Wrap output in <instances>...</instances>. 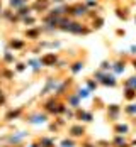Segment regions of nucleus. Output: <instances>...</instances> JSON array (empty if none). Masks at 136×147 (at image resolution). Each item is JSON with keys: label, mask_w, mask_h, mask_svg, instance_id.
Masks as SVG:
<instances>
[{"label": "nucleus", "mask_w": 136, "mask_h": 147, "mask_svg": "<svg viewBox=\"0 0 136 147\" xmlns=\"http://www.w3.org/2000/svg\"><path fill=\"white\" fill-rule=\"evenodd\" d=\"M116 130H117V132H126L128 129H126V127H122V125H117V127H116Z\"/></svg>", "instance_id": "20e7f679"}, {"label": "nucleus", "mask_w": 136, "mask_h": 147, "mask_svg": "<svg viewBox=\"0 0 136 147\" xmlns=\"http://www.w3.org/2000/svg\"><path fill=\"white\" fill-rule=\"evenodd\" d=\"M126 98H135V90H129L126 93Z\"/></svg>", "instance_id": "7ed1b4c3"}, {"label": "nucleus", "mask_w": 136, "mask_h": 147, "mask_svg": "<svg viewBox=\"0 0 136 147\" xmlns=\"http://www.w3.org/2000/svg\"><path fill=\"white\" fill-rule=\"evenodd\" d=\"M82 134H83V127H73L72 129V135H75V137L82 135Z\"/></svg>", "instance_id": "f257e3e1"}, {"label": "nucleus", "mask_w": 136, "mask_h": 147, "mask_svg": "<svg viewBox=\"0 0 136 147\" xmlns=\"http://www.w3.org/2000/svg\"><path fill=\"white\" fill-rule=\"evenodd\" d=\"M43 61H44V63H53V61H55V57H53V56H46Z\"/></svg>", "instance_id": "f03ea898"}]
</instances>
